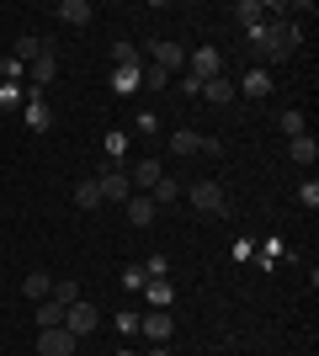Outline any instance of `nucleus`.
Returning a JSON list of instances; mask_svg holds the SVG:
<instances>
[{"mask_svg":"<svg viewBox=\"0 0 319 356\" xmlns=\"http://www.w3.org/2000/svg\"><path fill=\"white\" fill-rule=\"evenodd\" d=\"M288 160H293V165H304V170H309V165L319 160V144H314V138H309V134L288 138Z\"/></svg>","mask_w":319,"mask_h":356,"instance_id":"obj_14","label":"nucleus"},{"mask_svg":"<svg viewBox=\"0 0 319 356\" xmlns=\"http://www.w3.org/2000/svg\"><path fill=\"white\" fill-rule=\"evenodd\" d=\"M101 154H106V165H122V160H128V134L112 128V134L101 138Z\"/></svg>","mask_w":319,"mask_h":356,"instance_id":"obj_21","label":"nucleus"},{"mask_svg":"<svg viewBox=\"0 0 319 356\" xmlns=\"http://www.w3.org/2000/svg\"><path fill=\"white\" fill-rule=\"evenodd\" d=\"M160 176H165V170H160V160H138L128 181H133V192H149V186H154Z\"/></svg>","mask_w":319,"mask_h":356,"instance_id":"obj_19","label":"nucleus"},{"mask_svg":"<svg viewBox=\"0 0 319 356\" xmlns=\"http://www.w3.org/2000/svg\"><path fill=\"white\" fill-rule=\"evenodd\" d=\"M149 202H154V208H170V202H181V181L160 176V181L149 186Z\"/></svg>","mask_w":319,"mask_h":356,"instance_id":"obj_18","label":"nucleus"},{"mask_svg":"<svg viewBox=\"0 0 319 356\" xmlns=\"http://www.w3.org/2000/svg\"><path fill=\"white\" fill-rule=\"evenodd\" d=\"M186 74H197V80H218V74H224V54H218L213 43L192 48V54H186Z\"/></svg>","mask_w":319,"mask_h":356,"instance_id":"obj_5","label":"nucleus"},{"mask_svg":"<svg viewBox=\"0 0 319 356\" xmlns=\"http://www.w3.org/2000/svg\"><path fill=\"white\" fill-rule=\"evenodd\" d=\"M54 16H59L64 27H85V22H91V0H59V6H54Z\"/></svg>","mask_w":319,"mask_h":356,"instance_id":"obj_10","label":"nucleus"},{"mask_svg":"<svg viewBox=\"0 0 319 356\" xmlns=\"http://www.w3.org/2000/svg\"><path fill=\"white\" fill-rule=\"evenodd\" d=\"M186 202L197 213H229V192L218 181H192V186H186Z\"/></svg>","mask_w":319,"mask_h":356,"instance_id":"obj_3","label":"nucleus"},{"mask_svg":"<svg viewBox=\"0 0 319 356\" xmlns=\"http://www.w3.org/2000/svg\"><path fill=\"white\" fill-rule=\"evenodd\" d=\"M112 90H117V96L144 90V64H138V70H112Z\"/></svg>","mask_w":319,"mask_h":356,"instance_id":"obj_20","label":"nucleus"},{"mask_svg":"<svg viewBox=\"0 0 319 356\" xmlns=\"http://www.w3.org/2000/svg\"><path fill=\"white\" fill-rule=\"evenodd\" d=\"M240 90L250 96V102H266V96H272V70H261V64H256V70L240 80Z\"/></svg>","mask_w":319,"mask_h":356,"instance_id":"obj_12","label":"nucleus"},{"mask_svg":"<svg viewBox=\"0 0 319 356\" xmlns=\"http://www.w3.org/2000/svg\"><path fill=\"white\" fill-rule=\"evenodd\" d=\"M138 64H144V59H138V48L128 43V38H117V43H112V70H138Z\"/></svg>","mask_w":319,"mask_h":356,"instance_id":"obj_24","label":"nucleus"},{"mask_svg":"<svg viewBox=\"0 0 319 356\" xmlns=\"http://www.w3.org/2000/svg\"><path fill=\"white\" fill-rule=\"evenodd\" d=\"M298 208H309V213L319 208V181H314V176H309L304 186H298Z\"/></svg>","mask_w":319,"mask_h":356,"instance_id":"obj_31","label":"nucleus"},{"mask_svg":"<svg viewBox=\"0 0 319 356\" xmlns=\"http://www.w3.org/2000/svg\"><path fill=\"white\" fill-rule=\"evenodd\" d=\"M32 319H38V330H54V325H64V303H54V298H43V303L32 309Z\"/></svg>","mask_w":319,"mask_h":356,"instance_id":"obj_23","label":"nucleus"},{"mask_svg":"<svg viewBox=\"0 0 319 356\" xmlns=\"http://www.w3.org/2000/svg\"><path fill=\"white\" fill-rule=\"evenodd\" d=\"M234 261H256V245H250V239H234Z\"/></svg>","mask_w":319,"mask_h":356,"instance_id":"obj_38","label":"nucleus"},{"mask_svg":"<svg viewBox=\"0 0 319 356\" xmlns=\"http://www.w3.org/2000/svg\"><path fill=\"white\" fill-rule=\"evenodd\" d=\"M277 134H282V138H298V134H304V112H298V106L277 112Z\"/></svg>","mask_w":319,"mask_h":356,"instance_id":"obj_26","label":"nucleus"},{"mask_svg":"<svg viewBox=\"0 0 319 356\" xmlns=\"http://www.w3.org/2000/svg\"><path fill=\"white\" fill-rule=\"evenodd\" d=\"M165 149H170V154H181V160H186V154H202V134H192V128H176Z\"/></svg>","mask_w":319,"mask_h":356,"instance_id":"obj_17","label":"nucleus"},{"mask_svg":"<svg viewBox=\"0 0 319 356\" xmlns=\"http://www.w3.org/2000/svg\"><path fill=\"white\" fill-rule=\"evenodd\" d=\"M165 271H170L165 255H149V261H144V282H149V277H165Z\"/></svg>","mask_w":319,"mask_h":356,"instance_id":"obj_34","label":"nucleus"},{"mask_svg":"<svg viewBox=\"0 0 319 356\" xmlns=\"http://www.w3.org/2000/svg\"><path fill=\"white\" fill-rule=\"evenodd\" d=\"M75 335H69V330L64 325H54V330H43V335H38V356H75Z\"/></svg>","mask_w":319,"mask_h":356,"instance_id":"obj_7","label":"nucleus"},{"mask_svg":"<svg viewBox=\"0 0 319 356\" xmlns=\"http://www.w3.org/2000/svg\"><path fill=\"white\" fill-rule=\"evenodd\" d=\"M64 330H69L75 341H80V335H91V330H96V309H91V303H85V298H80L75 309H64Z\"/></svg>","mask_w":319,"mask_h":356,"instance_id":"obj_8","label":"nucleus"},{"mask_svg":"<svg viewBox=\"0 0 319 356\" xmlns=\"http://www.w3.org/2000/svg\"><path fill=\"white\" fill-rule=\"evenodd\" d=\"M298 43H304V32H298V22H293V16H272V22L250 27V48H256V59H266V64L293 59V54H298Z\"/></svg>","mask_w":319,"mask_h":356,"instance_id":"obj_1","label":"nucleus"},{"mask_svg":"<svg viewBox=\"0 0 319 356\" xmlns=\"http://www.w3.org/2000/svg\"><path fill=\"white\" fill-rule=\"evenodd\" d=\"M54 303H64V309H75V303H80V282H75V277H59V282H54Z\"/></svg>","mask_w":319,"mask_h":356,"instance_id":"obj_28","label":"nucleus"},{"mask_svg":"<svg viewBox=\"0 0 319 356\" xmlns=\"http://www.w3.org/2000/svg\"><path fill=\"white\" fill-rule=\"evenodd\" d=\"M96 186H101V202H128V197H133V181H128V170H117V165H106L101 176H96Z\"/></svg>","mask_w":319,"mask_h":356,"instance_id":"obj_6","label":"nucleus"},{"mask_svg":"<svg viewBox=\"0 0 319 356\" xmlns=\"http://www.w3.org/2000/svg\"><path fill=\"white\" fill-rule=\"evenodd\" d=\"M117 330H122V335H133V330H138V314L122 309V314H117Z\"/></svg>","mask_w":319,"mask_h":356,"instance_id":"obj_37","label":"nucleus"},{"mask_svg":"<svg viewBox=\"0 0 319 356\" xmlns=\"http://www.w3.org/2000/svg\"><path fill=\"white\" fill-rule=\"evenodd\" d=\"M0 74H6V86H16V80L27 74V64H22V59H11V54H6V59H0Z\"/></svg>","mask_w":319,"mask_h":356,"instance_id":"obj_32","label":"nucleus"},{"mask_svg":"<svg viewBox=\"0 0 319 356\" xmlns=\"http://www.w3.org/2000/svg\"><path fill=\"white\" fill-rule=\"evenodd\" d=\"M165 86H170V74L154 70V64H144V90H165Z\"/></svg>","mask_w":319,"mask_h":356,"instance_id":"obj_33","label":"nucleus"},{"mask_svg":"<svg viewBox=\"0 0 319 356\" xmlns=\"http://www.w3.org/2000/svg\"><path fill=\"white\" fill-rule=\"evenodd\" d=\"M138 330H144V335H149V341L160 346V341H170V330H176V319H170L165 309H154V314H144V319H138Z\"/></svg>","mask_w":319,"mask_h":356,"instance_id":"obj_11","label":"nucleus"},{"mask_svg":"<svg viewBox=\"0 0 319 356\" xmlns=\"http://www.w3.org/2000/svg\"><path fill=\"white\" fill-rule=\"evenodd\" d=\"M138 134L154 138V134H160V118H154V112H138Z\"/></svg>","mask_w":319,"mask_h":356,"instance_id":"obj_35","label":"nucleus"},{"mask_svg":"<svg viewBox=\"0 0 319 356\" xmlns=\"http://www.w3.org/2000/svg\"><path fill=\"white\" fill-rule=\"evenodd\" d=\"M234 22H240L245 32L261 27V22H266V6H261V0H240V6H234Z\"/></svg>","mask_w":319,"mask_h":356,"instance_id":"obj_22","label":"nucleus"},{"mask_svg":"<svg viewBox=\"0 0 319 356\" xmlns=\"http://www.w3.org/2000/svg\"><path fill=\"white\" fill-rule=\"evenodd\" d=\"M181 96H202V80H197V74H181Z\"/></svg>","mask_w":319,"mask_h":356,"instance_id":"obj_39","label":"nucleus"},{"mask_svg":"<svg viewBox=\"0 0 319 356\" xmlns=\"http://www.w3.org/2000/svg\"><path fill=\"white\" fill-rule=\"evenodd\" d=\"M122 287H128V293H138V287H144V266H128V271H122Z\"/></svg>","mask_w":319,"mask_h":356,"instance_id":"obj_36","label":"nucleus"},{"mask_svg":"<svg viewBox=\"0 0 319 356\" xmlns=\"http://www.w3.org/2000/svg\"><path fill=\"white\" fill-rule=\"evenodd\" d=\"M75 208H101V186H96V181H75Z\"/></svg>","mask_w":319,"mask_h":356,"instance_id":"obj_27","label":"nucleus"},{"mask_svg":"<svg viewBox=\"0 0 319 356\" xmlns=\"http://www.w3.org/2000/svg\"><path fill=\"white\" fill-rule=\"evenodd\" d=\"M22 293H27L32 303H43V298H54V277H48V271H27V277H22Z\"/></svg>","mask_w":319,"mask_h":356,"instance_id":"obj_16","label":"nucleus"},{"mask_svg":"<svg viewBox=\"0 0 319 356\" xmlns=\"http://www.w3.org/2000/svg\"><path fill=\"white\" fill-rule=\"evenodd\" d=\"M149 356H170V351H149Z\"/></svg>","mask_w":319,"mask_h":356,"instance_id":"obj_41","label":"nucleus"},{"mask_svg":"<svg viewBox=\"0 0 319 356\" xmlns=\"http://www.w3.org/2000/svg\"><path fill=\"white\" fill-rule=\"evenodd\" d=\"M122 208H128V218H133L138 229H149V223H154V213H160V208L149 202V192H133L128 202H122Z\"/></svg>","mask_w":319,"mask_h":356,"instance_id":"obj_13","label":"nucleus"},{"mask_svg":"<svg viewBox=\"0 0 319 356\" xmlns=\"http://www.w3.org/2000/svg\"><path fill=\"white\" fill-rule=\"evenodd\" d=\"M54 74H59V54H54V43H43V54L27 64V96H48Z\"/></svg>","mask_w":319,"mask_h":356,"instance_id":"obj_2","label":"nucleus"},{"mask_svg":"<svg viewBox=\"0 0 319 356\" xmlns=\"http://www.w3.org/2000/svg\"><path fill=\"white\" fill-rule=\"evenodd\" d=\"M38 54H43V38H32V32H22V38L11 43V59H22V64H32Z\"/></svg>","mask_w":319,"mask_h":356,"instance_id":"obj_25","label":"nucleus"},{"mask_svg":"<svg viewBox=\"0 0 319 356\" xmlns=\"http://www.w3.org/2000/svg\"><path fill=\"white\" fill-rule=\"evenodd\" d=\"M202 102H208V106L234 102V80H229V74H218V80H202Z\"/></svg>","mask_w":319,"mask_h":356,"instance_id":"obj_15","label":"nucleus"},{"mask_svg":"<svg viewBox=\"0 0 319 356\" xmlns=\"http://www.w3.org/2000/svg\"><path fill=\"white\" fill-rule=\"evenodd\" d=\"M149 64H154V70H165V74H186V48L170 43V38H154V43H149Z\"/></svg>","mask_w":319,"mask_h":356,"instance_id":"obj_4","label":"nucleus"},{"mask_svg":"<svg viewBox=\"0 0 319 356\" xmlns=\"http://www.w3.org/2000/svg\"><path fill=\"white\" fill-rule=\"evenodd\" d=\"M27 106V90L22 86H0V112H22Z\"/></svg>","mask_w":319,"mask_h":356,"instance_id":"obj_30","label":"nucleus"},{"mask_svg":"<svg viewBox=\"0 0 319 356\" xmlns=\"http://www.w3.org/2000/svg\"><path fill=\"white\" fill-rule=\"evenodd\" d=\"M112 356H133V351H112Z\"/></svg>","mask_w":319,"mask_h":356,"instance_id":"obj_40","label":"nucleus"},{"mask_svg":"<svg viewBox=\"0 0 319 356\" xmlns=\"http://www.w3.org/2000/svg\"><path fill=\"white\" fill-rule=\"evenodd\" d=\"M144 298H149L154 309H165L170 303V277H149V282H144Z\"/></svg>","mask_w":319,"mask_h":356,"instance_id":"obj_29","label":"nucleus"},{"mask_svg":"<svg viewBox=\"0 0 319 356\" xmlns=\"http://www.w3.org/2000/svg\"><path fill=\"white\" fill-rule=\"evenodd\" d=\"M22 118H27V128H32V134H48V128H54V106H48L43 96H27Z\"/></svg>","mask_w":319,"mask_h":356,"instance_id":"obj_9","label":"nucleus"}]
</instances>
